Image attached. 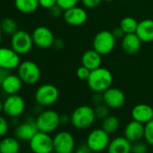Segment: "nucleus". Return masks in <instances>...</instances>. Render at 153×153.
Returning <instances> with one entry per match:
<instances>
[{
	"label": "nucleus",
	"mask_w": 153,
	"mask_h": 153,
	"mask_svg": "<svg viewBox=\"0 0 153 153\" xmlns=\"http://www.w3.org/2000/svg\"><path fill=\"white\" fill-rule=\"evenodd\" d=\"M110 107L106 105L105 103L94 106V111H95V115L97 120H104L110 114Z\"/></svg>",
	"instance_id": "nucleus-29"
},
{
	"label": "nucleus",
	"mask_w": 153,
	"mask_h": 153,
	"mask_svg": "<svg viewBox=\"0 0 153 153\" xmlns=\"http://www.w3.org/2000/svg\"><path fill=\"white\" fill-rule=\"evenodd\" d=\"M141 40L136 33H128L122 39V48L129 55L136 54L141 48Z\"/></svg>",
	"instance_id": "nucleus-21"
},
{
	"label": "nucleus",
	"mask_w": 153,
	"mask_h": 153,
	"mask_svg": "<svg viewBox=\"0 0 153 153\" xmlns=\"http://www.w3.org/2000/svg\"><path fill=\"white\" fill-rule=\"evenodd\" d=\"M33 41L35 46L41 49H49L52 47L55 40L51 30L46 26H38L32 33Z\"/></svg>",
	"instance_id": "nucleus-12"
},
{
	"label": "nucleus",
	"mask_w": 153,
	"mask_h": 153,
	"mask_svg": "<svg viewBox=\"0 0 153 153\" xmlns=\"http://www.w3.org/2000/svg\"><path fill=\"white\" fill-rule=\"evenodd\" d=\"M29 147L33 153H50L53 151V138L50 133L39 131L30 140Z\"/></svg>",
	"instance_id": "nucleus-10"
},
{
	"label": "nucleus",
	"mask_w": 153,
	"mask_h": 153,
	"mask_svg": "<svg viewBox=\"0 0 153 153\" xmlns=\"http://www.w3.org/2000/svg\"><path fill=\"white\" fill-rule=\"evenodd\" d=\"M87 82L88 88L94 93H104L112 87L113 75L109 69L100 67L91 70Z\"/></svg>",
	"instance_id": "nucleus-1"
},
{
	"label": "nucleus",
	"mask_w": 153,
	"mask_h": 153,
	"mask_svg": "<svg viewBox=\"0 0 153 153\" xmlns=\"http://www.w3.org/2000/svg\"><path fill=\"white\" fill-rule=\"evenodd\" d=\"M75 153H90L92 152L89 149V147L88 146L87 143L85 144H80L79 146H76L75 150H74Z\"/></svg>",
	"instance_id": "nucleus-40"
},
{
	"label": "nucleus",
	"mask_w": 153,
	"mask_h": 153,
	"mask_svg": "<svg viewBox=\"0 0 153 153\" xmlns=\"http://www.w3.org/2000/svg\"><path fill=\"white\" fill-rule=\"evenodd\" d=\"M90 153H94V152H90Z\"/></svg>",
	"instance_id": "nucleus-48"
},
{
	"label": "nucleus",
	"mask_w": 153,
	"mask_h": 153,
	"mask_svg": "<svg viewBox=\"0 0 153 153\" xmlns=\"http://www.w3.org/2000/svg\"><path fill=\"white\" fill-rule=\"evenodd\" d=\"M75 149V138L69 131H61L53 137V151L56 153H73Z\"/></svg>",
	"instance_id": "nucleus-9"
},
{
	"label": "nucleus",
	"mask_w": 153,
	"mask_h": 153,
	"mask_svg": "<svg viewBox=\"0 0 153 153\" xmlns=\"http://www.w3.org/2000/svg\"><path fill=\"white\" fill-rule=\"evenodd\" d=\"M104 1H105V2H112L113 0H104Z\"/></svg>",
	"instance_id": "nucleus-46"
},
{
	"label": "nucleus",
	"mask_w": 153,
	"mask_h": 153,
	"mask_svg": "<svg viewBox=\"0 0 153 153\" xmlns=\"http://www.w3.org/2000/svg\"><path fill=\"white\" fill-rule=\"evenodd\" d=\"M2 34H3V32H2L1 26H0V44H1V42H2Z\"/></svg>",
	"instance_id": "nucleus-45"
},
{
	"label": "nucleus",
	"mask_w": 153,
	"mask_h": 153,
	"mask_svg": "<svg viewBox=\"0 0 153 153\" xmlns=\"http://www.w3.org/2000/svg\"><path fill=\"white\" fill-rule=\"evenodd\" d=\"M10 70H7V69H5V68H0V83H1L7 76L10 74L9 73Z\"/></svg>",
	"instance_id": "nucleus-42"
},
{
	"label": "nucleus",
	"mask_w": 153,
	"mask_h": 153,
	"mask_svg": "<svg viewBox=\"0 0 153 153\" xmlns=\"http://www.w3.org/2000/svg\"><path fill=\"white\" fill-rule=\"evenodd\" d=\"M0 26H1L3 33H6L10 36H12L15 33L18 31V25L16 21L9 17L3 19L1 23H0Z\"/></svg>",
	"instance_id": "nucleus-27"
},
{
	"label": "nucleus",
	"mask_w": 153,
	"mask_h": 153,
	"mask_svg": "<svg viewBox=\"0 0 153 153\" xmlns=\"http://www.w3.org/2000/svg\"><path fill=\"white\" fill-rule=\"evenodd\" d=\"M91 73V70L86 68L85 66H80L78 69H76V76L80 79V80H88L89 78V75Z\"/></svg>",
	"instance_id": "nucleus-33"
},
{
	"label": "nucleus",
	"mask_w": 153,
	"mask_h": 153,
	"mask_svg": "<svg viewBox=\"0 0 153 153\" xmlns=\"http://www.w3.org/2000/svg\"><path fill=\"white\" fill-rule=\"evenodd\" d=\"M78 2L79 0H57V5L65 11L76 7Z\"/></svg>",
	"instance_id": "nucleus-32"
},
{
	"label": "nucleus",
	"mask_w": 153,
	"mask_h": 153,
	"mask_svg": "<svg viewBox=\"0 0 153 153\" xmlns=\"http://www.w3.org/2000/svg\"><path fill=\"white\" fill-rule=\"evenodd\" d=\"M39 5L42 8L51 9L57 5V0H39Z\"/></svg>",
	"instance_id": "nucleus-36"
},
{
	"label": "nucleus",
	"mask_w": 153,
	"mask_h": 153,
	"mask_svg": "<svg viewBox=\"0 0 153 153\" xmlns=\"http://www.w3.org/2000/svg\"><path fill=\"white\" fill-rule=\"evenodd\" d=\"M20 55L12 48L0 46V68L7 70L17 68L20 65Z\"/></svg>",
	"instance_id": "nucleus-13"
},
{
	"label": "nucleus",
	"mask_w": 153,
	"mask_h": 153,
	"mask_svg": "<svg viewBox=\"0 0 153 153\" xmlns=\"http://www.w3.org/2000/svg\"><path fill=\"white\" fill-rule=\"evenodd\" d=\"M81 2L84 7L88 9H93V8L97 7L100 5L102 0H81Z\"/></svg>",
	"instance_id": "nucleus-35"
},
{
	"label": "nucleus",
	"mask_w": 153,
	"mask_h": 153,
	"mask_svg": "<svg viewBox=\"0 0 153 153\" xmlns=\"http://www.w3.org/2000/svg\"><path fill=\"white\" fill-rule=\"evenodd\" d=\"M116 39L112 32L103 30L96 34L93 40V49L100 53L102 56L107 55L114 49Z\"/></svg>",
	"instance_id": "nucleus-7"
},
{
	"label": "nucleus",
	"mask_w": 153,
	"mask_h": 153,
	"mask_svg": "<svg viewBox=\"0 0 153 153\" xmlns=\"http://www.w3.org/2000/svg\"><path fill=\"white\" fill-rule=\"evenodd\" d=\"M49 10H50V13H51V16H53V17H59L61 15H63V13H64V10L62 8H60L58 5L54 6L53 7H51Z\"/></svg>",
	"instance_id": "nucleus-38"
},
{
	"label": "nucleus",
	"mask_w": 153,
	"mask_h": 153,
	"mask_svg": "<svg viewBox=\"0 0 153 153\" xmlns=\"http://www.w3.org/2000/svg\"><path fill=\"white\" fill-rule=\"evenodd\" d=\"M17 75L24 84L34 85L41 79V69L34 61L25 60L18 66Z\"/></svg>",
	"instance_id": "nucleus-5"
},
{
	"label": "nucleus",
	"mask_w": 153,
	"mask_h": 153,
	"mask_svg": "<svg viewBox=\"0 0 153 153\" xmlns=\"http://www.w3.org/2000/svg\"><path fill=\"white\" fill-rule=\"evenodd\" d=\"M20 142L16 137H5L0 140V153H19Z\"/></svg>",
	"instance_id": "nucleus-24"
},
{
	"label": "nucleus",
	"mask_w": 153,
	"mask_h": 153,
	"mask_svg": "<svg viewBox=\"0 0 153 153\" xmlns=\"http://www.w3.org/2000/svg\"><path fill=\"white\" fill-rule=\"evenodd\" d=\"M3 112V102L0 100V114Z\"/></svg>",
	"instance_id": "nucleus-44"
},
{
	"label": "nucleus",
	"mask_w": 153,
	"mask_h": 153,
	"mask_svg": "<svg viewBox=\"0 0 153 153\" xmlns=\"http://www.w3.org/2000/svg\"><path fill=\"white\" fill-rule=\"evenodd\" d=\"M120 27L124 32L125 34L128 33H135L137 27H138V22L131 16H126L123 18L120 22Z\"/></svg>",
	"instance_id": "nucleus-28"
},
{
	"label": "nucleus",
	"mask_w": 153,
	"mask_h": 153,
	"mask_svg": "<svg viewBox=\"0 0 153 153\" xmlns=\"http://www.w3.org/2000/svg\"><path fill=\"white\" fill-rule=\"evenodd\" d=\"M34 45L32 34L24 30H18L11 36V48L19 55H25Z\"/></svg>",
	"instance_id": "nucleus-8"
},
{
	"label": "nucleus",
	"mask_w": 153,
	"mask_h": 153,
	"mask_svg": "<svg viewBox=\"0 0 153 153\" xmlns=\"http://www.w3.org/2000/svg\"><path fill=\"white\" fill-rule=\"evenodd\" d=\"M132 143L124 136H118L110 140L107 153H131Z\"/></svg>",
	"instance_id": "nucleus-20"
},
{
	"label": "nucleus",
	"mask_w": 153,
	"mask_h": 153,
	"mask_svg": "<svg viewBox=\"0 0 153 153\" xmlns=\"http://www.w3.org/2000/svg\"><path fill=\"white\" fill-rule=\"evenodd\" d=\"M64 21L71 26H80L88 20V12L85 8L79 7H74L63 13Z\"/></svg>",
	"instance_id": "nucleus-14"
},
{
	"label": "nucleus",
	"mask_w": 153,
	"mask_h": 153,
	"mask_svg": "<svg viewBox=\"0 0 153 153\" xmlns=\"http://www.w3.org/2000/svg\"><path fill=\"white\" fill-rule=\"evenodd\" d=\"M65 45H66V43H65L63 39H61V38H55V40L53 42L52 47L55 50H57V51H60V50L65 48Z\"/></svg>",
	"instance_id": "nucleus-39"
},
{
	"label": "nucleus",
	"mask_w": 153,
	"mask_h": 153,
	"mask_svg": "<svg viewBox=\"0 0 153 153\" xmlns=\"http://www.w3.org/2000/svg\"><path fill=\"white\" fill-rule=\"evenodd\" d=\"M94 107L90 105H80L76 107L70 114V123L79 130L89 128L96 121Z\"/></svg>",
	"instance_id": "nucleus-2"
},
{
	"label": "nucleus",
	"mask_w": 153,
	"mask_h": 153,
	"mask_svg": "<svg viewBox=\"0 0 153 153\" xmlns=\"http://www.w3.org/2000/svg\"><path fill=\"white\" fill-rule=\"evenodd\" d=\"M109 135L110 134L105 131L102 128L94 129L88 133L86 143L92 152L98 153L104 151L107 149L111 140Z\"/></svg>",
	"instance_id": "nucleus-6"
},
{
	"label": "nucleus",
	"mask_w": 153,
	"mask_h": 153,
	"mask_svg": "<svg viewBox=\"0 0 153 153\" xmlns=\"http://www.w3.org/2000/svg\"><path fill=\"white\" fill-rule=\"evenodd\" d=\"M81 63L83 66L90 70L98 68L102 65V55L94 49L85 51L81 57Z\"/></svg>",
	"instance_id": "nucleus-23"
},
{
	"label": "nucleus",
	"mask_w": 153,
	"mask_h": 153,
	"mask_svg": "<svg viewBox=\"0 0 153 153\" xmlns=\"http://www.w3.org/2000/svg\"><path fill=\"white\" fill-rule=\"evenodd\" d=\"M144 140L149 145L153 146V119L145 124Z\"/></svg>",
	"instance_id": "nucleus-30"
},
{
	"label": "nucleus",
	"mask_w": 153,
	"mask_h": 153,
	"mask_svg": "<svg viewBox=\"0 0 153 153\" xmlns=\"http://www.w3.org/2000/svg\"><path fill=\"white\" fill-rule=\"evenodd\" d=\"M132 120L146 124L153 119V107L147 104H138L131 112Z\"/></svg>",
	"instance_id": "nucleus-18"
},
{
	"label": "nucleus",
	"mask_w": 153,
	"mask_h": 153,
	"mask_svg": "<svg viewBox=\"0 0 153 153\" xmlns=\"http://www.w3.org/2000/svg\"><path fill=\"white\" fill-rule=\"evenodd\" d=\"M35 123L39 131L51 133L56 131L60 125V114L51 109L44 110L39 114L35 119Z\"/></svg>",
	"instance_id": "nucleus-3"
},
{
	"label": "nucleus",
	"mask_w": 153,
	"mask_h": 153,
	"mask_svg": "<svg viewBox=\"0 0 153 153\" xmlns=\"http://www.w3.org/2000/svg\"><path fill=\"white\" fill-rule=\"evenodd\" d=\"M39 131L35 120H27L16 127L15 134L19 140L30 141V140Z\"/></svg>",
	"instance_id": "nucleus-16"
},
{
	"label": "nucleus",
	"mask_w": 153,
	"mask_h": 153,
	"mask_svg": "<svg viewBox=\"0 0 153 153\" xmlns=\"http://www.w3.org/2000/svg\"><path fill=\"white\" fill-rule=\"evenodd\" d=\"M25 109V99L17 95H9L3 102V112L11 118H17L23 114Z\"/></svg>",
	"instance_id": "nucleus-11"
},
{
	"label": "nucleus",
	"mask_w": 153,
	"mask_h": 153,
	"mask_svg": "<svg viewBox=\"0 0 153 153\" xmlns=\"http://www.w3.org/2000/svg\"><path fill=\"white\" fill-rule=\"evenodd\" d=\"M148 143L146 141H135L131 145V153H147Z\"/></svg>",
	"instance_id": "nucleus-31"
},
{
	"label": "nucleus",
	"mask_w": 153,
	"mask_h": 153,
	"mask_svg": "<svg viewBox=\"0 0 153 153\" xmlns=\"http://www.w3.org/2000/svg\"><path fill=\"white\" fill-rule=\"evenodd\" d=\"M145 124L135 120L129 122L124 129V137L131 143L141 140L144 138Z\"/></svg>",
	"instance_id": "nucleus-17"
},
{
	"label": "nucleus",
	"mask_w": 153,
	"mask_h": 153,
	"mask_svg": "<svg viewBox=\"0 0 153 153\" xmlns=\"http://www.w3.org/2000/svg\"><path fill=\"white\" fill-rule=\"evenodd\" d=\"M9 131V124L7 119L0 114V138L5 137Z\"/></svg>",
	"instance_id": "nucleus-34"
},
{
	"label": "nucleus",
	"mask_w": 153,
	"mask_h": 153,
	"mask_svg": "<svg viewBox=\"0 0 153 153\" xmlns=\"http://www.w3.org/2000/svg\"><path fill=\"white\" fill-rule=\"evenodd\" d=\"M15 7L20 13L32 14L39 8L40 5L39 0H15Z\"/></svg>",
	"instance_id": "nucleus-25"
},
{
	"label": "nucleus",
	"mask_w": 153,
	"mask_h": 153,
	"mask_svg": "<svg viewBox=\"0 0 153 153\" xmlns=\"http://www.w3.org/2000/svg\"><path fill=\"white\" fill-rule=\"evenodd\" d=\"M135 33L142 42H153V20L145 19L139 22Z\"/></svg>",
	"instance_id": "nucleus-22"
},
{
	"label": "nucleus",
	"mask_w": 153,
	"mask_h": 153,
	"mask_svg": "<svg viewBox=\"0 0 153 153\" xmlns=\"http://www.w3.org/2000/svg\"><path fill=\"white\" fill-rule=\"evenodd\" d=\"M70 123V115L60 114V124H67Z\"/></svg>",
	"instance_id": "nucleus-43"
},
{
	"label": "nucleus",
	"mask_w": 153,
	"mask_h": 153,
	"mask_svg": "<svg viewBox=\"0 0 153 153\" xmlns=\"http://www.w3.org/2000/svg\"><path fill=\"white\" fill-rule=\"evenodd\" d=\"M23 84L24 83L18 75L10 73L7 78L0 83V88H2V90L6 94L9 96V95L17 94L22 89Z\"/></svg>",
	"instance_id": "nucleus-19"
},
{
	"label": "nucleus",
	"mask_w": 153,
	"mask_h": 153,
	"mask_svg": "<svg viewBox=\"0 0 153 153\" xmlns=\"http://www.w3.org/2000/svg\"><path fill=\"white\" fill-rule=\"evenodd\" d=\"M50 153H56L55 151H51V152H50Z\"/></svg>",
	"instance_id": "nucleus-47"
},
{
	"label": "nucleus",
	"mask_w": 153,
	"mask_h": 153,
	"mask_svg": "<svg viewBox=\"0 0 153 153\" xmlns=\"http://www.w3.org/2000/svg\"><path fill=\"white\" fill-rule=\"evenodd\" d=\"M104 103L111 109L121 108L125 103V96L123 92L117 88H109L103 93Z\"/></svg>",
	"instance_id": "nucleus-15"
},
{
	"label": "nucleus",
	"mask_w": 153,
	"mask_h": 153,
	"mask_svg": "<svg viewBox=\"0 0 153 153\" xmlns=\"http://www.w3.org/2000/svg\"><path fill=\"white\" fill-rule=\"evenodd\" d=\"M112 33H113V35L114 36V38H115L116 40H122V39L123 38V36L125 35L124 32L122 30V28H121L120 26L114 28V29L113 30Z\"/></svg>",
	"instance_id": "nucleus-41"
},
{
	"label": "nucleus",
	"mask_w": 153,
	"mask_h": 153,
	"mask_svg": "<svg viewBox=\"0 0 153 153\" xmlns=\"http://www.w3.org/2000/svg\"><path fill=\"white\" fill-rule=\"evenodd\" d=\"M105 131L108 134H113L116 132L120 128V120L115 115L109 114L106 118H105L102 122V127Z\"/></svg>",
	"instance_id": "nucleus-26"
},
{
	"label": "nucleus",
	"mask_w": 153,
	"mask_h": 153,
	"mask_svg": "<svg viewBox=\"0 0 153 153\" xmlns=\"http://www.w3.org/2000/svg\"><path fill=\"white\" fill-rule=\"evenodd\" d=\"M91 102L94 106L101 105L104 103V96L103 93H94V95L91 97Z\"/></svg>",
	"instance_id": "nucleus-37"
},
{
	"label": "nucleus",
	"mask_w": 153,
	"mask_h": 153,
	"mask_svg": "<svg viewBox=\"0 0 153 153\" xmlns=\"http://www.w3.org/2000/svg\"><path fill=\"white\" fill-rule=\"evenodd\" d=\"M59 97L58 88L52 84H43L39 87L34 94V99L40 106H51L54 105Z\"/></svg>",
	"instance_id": "nucleus-4"
}]
</instances>
